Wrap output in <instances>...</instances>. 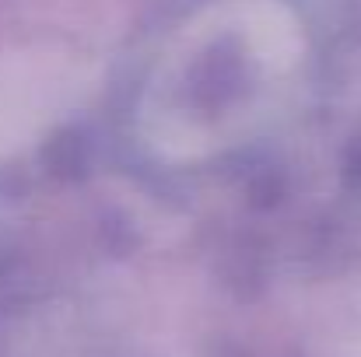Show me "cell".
Masks as SVG:
<instances>
[{
	"label": "cell",
	"instance_id": "1",
	"mask_svg": "<svg viewBox=\"0 0 361 357\" xmlns=\"http://www.w3.org/2000/svg\"><path fill=\"white\" fill-rule=\"evenodd\" d=\"M81 70L60 56L0 60V154L32 140L60 113L71 109Z\"/></svg>",
	"mask_w": 361,
	"mask_h": 357
}]
</instances>
